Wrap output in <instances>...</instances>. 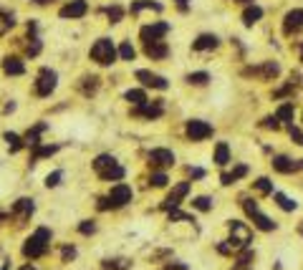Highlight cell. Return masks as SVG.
<instances>
[{"mask_svg": "<svg viewBox=\"0 0 303 270\" xmlns=\"http://www.w3.org/2000/svg\"><path fill=\"white\" fill-rule=\"evenodd\" d=\"M253 240V230L240 222V220H233L230 222V240H222L217 245V253L222 255H233V253H240L248 247V242Z\"/></svg>", "mask_w": 303, "mask_h": 270, "instance_id": "cell-1", "label": "cell"}, {"mask_svg": "<svg viewBox=\"0 0 303 270\" xmlns=\"http://www.w3.org/2000/svg\"><path fill=\"white\" fill-rule=\"evenodd\" d=\"M48 242H51V230L48 227H35V233L23 245V258H28V260L43 258L46 250H48Z\"/></svg>", "mask_w": 303, "mask_h": 270, "instance_id": "cell-2", "label": "cell"}, {"mask_svg": "<svg viewBox=\"0 0 303 270\" xmlns=\"http://www.w3.org/2000/svg\"><path fill=\"white\" fill-rule=\"evenodd\" d=\"M89 56H91V61H96L99 66H111V63H117L119 51H117V46L111 43V38H99V41L91 46Z\"/></svg>", "mask_w": 303, "mask_h": 270, "instance_id": "cell-3", "label": "cell"}, {"mask_svg": "<svg viewBox=\"0 0 303 270\" xmlns=\"http://www.w3.org/2000/svg\"><path fill=\"white\" fill-rule=\"evenodd\" d=\"M56 86H59V73L53 68H41L38 79H35V96L46 99V96H51L56 91Z\"/></svg>", "mask_w": 303, "mask_h": 270, "instance_id": "cell-4", "label": "cell"}, {"mask_svg": "<svg viewBox=\"0 0 303 270\" xmlns=\"http://www.w3.org/2000/svg\"><path fill=\"white\" fill-rule=\"evenodd\" d=\"M242 210L248 212V217L253 220V225H255L258 230H263V233L275 230V222H273L268 215H263V212L258 210V202H253V200H242Z\"/></svg>", "mask_w": 303, "mask_h": 270, "instance_id": "cell-5", "label": "cell"}, {"mask_svg": "<svg viewBox=\"0 0 303 270\" xmlns=\"http://www.w3.org/2000/svg\"><path fill=\"white\" fill-rule=\"evenodd\" d=\"M184 134H187L190 142H205V139L212 137V126L202 119H190L187 126H184Z\"/></svg>", "mask_w": 303, "mask_h": 270, "instance_id": "cell-6", "label": "cell"}, {"mask_svg": "<svg viewBox=\"0 0 303 270\" xmlns=\"http://www.w3.org/2000/svg\"><path fill=\"white\" fill-rule=\"evenodd\" d=\"M106 197H109V205H111V210H119V207H126V205L131 202L134 192H131V187H129V184L119 182V184H114V187H111V192H109Z\"/></svg>", "mask_w": 303, "mask_h": 270, "instance_id": "cell-7", "label": "cell"}, {"mask_svg": "<svg viewBox=\"0 0 303 270\" xmlns=\"http://www.w3.org/2000/svg\"><path fill=\"white\" fill-rule=\"evenodd\" d=\"M190 195V182H180V184H175L172 187V192L164 197V202H162V210H177L182 205V200Z\"/></svg>", "mask_w": 303, "mask_h": 270, "instance_id": "cell-8", "label": "cell"}, {"mask_svg": "<svg viewBox=\"0 0 303 270\" xmlns=\"http://www.w3.org/2000/svg\"><path fill=\"white\" fill-rule=\"evenodd\" d=\"M131 114L139 117V119H149L152 121V119H159V117L164 114V106H162V101H144V104L134 106Z\"/></svg>", "mask_w": 303, "mask_h": 270, "instance_id": "cell-9", "label": "cell"}, {"mask_svg": "<svg viewBox=\"0 0 303 270\" xmlns=\"http://www.w3.org/2000/svg\"><path fill=\"white\" fill-rule=\"evenodd\" d=\"M167 33H169V23H149V26H142L139 38L144 43H154V41H162Z\"/></svg>", "mask_w": 303, "mask_h": 270, "instance_id": "cell-10", "label": "cell"}, {"mask_svg": "<svg viewBox=\"0 0 303 270\" xmlns=\"http://www.w3.org/2000/svg\"><path fill=\"white\" fill-rule=\"evenodd\" d=\"M280 73V66L275 61H266L263 66H250L242 68V76H260V79H275Z\"/></svg>", "mask_w": 303, "mask_h": 270, "instance_id": "cell-11", "label": "cell"}, {"mask_svg": "<svg viewBox=\"0 0 303 270\" xmlns=\"http://www.w3.org/2000/svg\"><path fill=\"white\" fill-rule=\"evenodd\" d=\"M137 81H142V86H147V89H159L164 91L169 84H167V79L164 76H159V73H152V71H144V68H139L137 73Z\"/></svg>", "mask_w": 303, "mask_h": 270, "instance_id": "cell-12", "label": "cell"}, {"mask_svg": "<svg viewBox=\"0 0 303 270\" xmlns=\"http://www.w3.org/2000/svg\"><path fill=\"white\" fill-rule=\"evenodd\" d=\"M86 13H89V3H86V0H68L59 10L61 18H71V21H73V18H84Z\"/></svg>", "mask_w": 303, "mask_h": 270, "instance_id": "cell-13", "label": "cell"}, {"mask_svg": "<svg viewBox=\"0 0 303 270\" xmlns=\"http://www.w3.org/2000/svg\"><path fill=\"white\" fill-rule=\"evenodd\" d=\"M33 210H35V202H33L30 197H21V200H15V205H13L10 215H13L18 222H26V220H30Z\"/></svg>", "mask_w": 303, "mask_h": 270, "instance_id": "cell-14", "label": "cell"}, {"mask_svg": "<svg viewBox=\"0 0 303 270\" xmlns=\"http://www.w3.org/2000/svg\"><path fill=\"white\" fill-rule=\"evenodd\" d=\"M149 164H152V167H162V169L172 167V164H175V151H172V149H164V147H159V149H152L149 151Z\"/></svg>", "mask_w": 303, "mask_h": 270, "instance_id": "cell-15", "label": "cell"}, {"mask_svg": "<svg viewBox=\"0 0 303 270\" xmlns=\"http://www.w3.org/2000/svg\"><path fill=\"white\" fill-rule=\"evenodd\" d=\"M301 28H303V10L301 8L288 10L286 18H283V33H286V35H293V33H298Z\"/></svg>", "mask_w": 303, "mask_h": 270, "instance_id": "cell-16", "label": "cell"}, {"mask_svg": "<svg viewBox=\"0 0 303 270\" xmlns=\"http://www.w3.org/2000/svg\"><path fill=\"white\" fill-rule=\"evenodd\" d=\"M273 169L275 172H283V175H291V172H298L303 169V159H288V157H273Z\"/></svg>", "mask_w": 303, "mask_h": 270, "instance_id": "cell-17", "label": "cell"}, {"mask_svg": "<svg viewBox=\"0 0 303 270\" xmlns=\"http://www.w3.org/2000/svg\"><path fill=\"white\" fill-rule=\"evenodd\" d=\"M144 53H147V59H152V61H164L169 56V46H167L164 41L144 43Z\"/></svg>", "mask_w": 303, "mask_h": 270, "instance_id": "cell-18", "label": "cell"}, {"mask_svg": "<svg viewBox=\"0 0 303 270\" xmlns=\"http://www.w3.org/2000/svg\"><path fill=\"white\" fill-rule=\"evenodd\" d=\"M217 46H220V38H217L215 33H202V35H197V41L192 43L195 51H210V48H217Z\"/></svg>", "mask_w": 303, "mask_h": 270, "instance_id": "cell-19", "label": "cell"}, {"mask_svg": "<svg viewBox=\"0 0 303 270\" xmlns=\"http://www.w3.org/2000/svg\"><path fill=\"white\" fill-rule=\"evenodd\" d=\"M46 129H48V124H46V121H41V124H35L33 129H28V134L23 137V139H26V147L35 149V147L41 144V134H43Z\"/></svg>", "mask_w": 303, "mask_h": 270, "instance_id": "cell-20", "label": "cell"}, {"mask_svg": "<svg viewBox=\"0 0 303 270\" xmlns=\"http://www.w3.org/2000/svg\"><path fill=\"white\" fill-rule=\"evenodd\" d=\"M162 3H157V0H134L131 5H129V13L131 15H137V13H142V10H157V13H162Z\"/></svg>", "mask_w": 303, "mask_h": 270, "instance_id": "cell-21", "label": "cell"}, {"mask_svg": "<svg viewBox=\"0 0 303 270\" xmlns=\"http://www.w3.org/2000/svg\"><path fill=\"white\" fill-rule=\"evenodd\" d=\"M3 73H5V76H23V73H26V66H23V61L8 56V59L3 61Z\"/></svg>", "mask_w": 303, "mask_h": 270, "instance_id": "cell-22", "label": "cell"}, {"mask_svg": "<svg viewBox=\"0 0 303 270\" xmlns=\"http://www.w3.org/2000/svg\"><path fill=\"white\" fill-rule=\"evenodd\" d=\"M260 18H263V8H260V5H255V3H253V5H248V8L242 10V23H245L248 28H250V26H255Z\"/></svg>", "mask_w": 303, "mask_h": 270, "instance_id": "cell-23", "label": "cell"}, {"mask_svg": "<svg viewBox=\"0 0 303 270\" xmlns=\"http://www.w3.org/2000/svg\"><path fill=\"white\" fill-rule=\"evenodd\" d=\"M91 164H93V169H96V175H101V172H106V169H111V167H114V164H119V162H117V159H114L111 154H99V157H96V159H93Z\"/></svg>", "mask_w": 303, "mask_h": 270, "instance_id": "cell-24", "label": "cell"}, {"mask_svg": "<svg viewBox=\"0 0 303 270\" xmlns=\"http://www.w3.org/2000/svg\"><path fill=\"white\" fill-rule=\"evenodd\" d=\"M59 149H61L59 144H38V147L33 149V157H30L33 162H30V164H35L38 159H46V157H53V154H56Z\"/></svg>", "mask_w": 303, "mask_h": 270, "instance_id": "cell-25", "label": "cell"}, {"mask_svg": "<svg viewBox=\"0 0 303 270\" xmlns=\"http://www.w3.org/2000/svg\"><path fill=\"white\" fill-rule=\"evenodd\" d=\"M101 268L104 270H129L131 268V260H126V258H106V260H101Z\"/></svg>", "mask_w": 303, "mask_h": 270, "instance_id": "cell-26", "label": "cell"}, {"mask_svg": "<svg viewBox=\"0 0 303 270\" xmlns=\"http://www.w3.org/2000/svg\"><path fill=\"white\" fill-rule=\"evenodd\" d=\"M215 164H217V167L230 164V147H228L225 142H217V147H215Z\"/></svg>", "mask_w": 303, "mask_h": 270, "instance_id": "cell-27", "label": "cell"}, {"mask_svg": "<svg viewBox=\"0 0 303 270\" xmlns=\"http://www.w3.org/2000/svg\"><path fill=\"white\" fill-rule=\"evenodd\" d=\"M124 175H126V169L121 167V164H114L111 169H106V172H101L99 177L104 182H119V180H124Z\"/></svg>", "mask_w": 303, "mask_h": 270, "instance_id": "cell-28", "label": "cell"}, {"mask_svg": "<svg viewBox=\"0 0 303 270\" xmlns=\"http://www.w3.org/2000/svg\"><path fill=\"white\" fill-rule=\"evenodd\" d=\"M245 175H248V167H245V164H238V167H235L233 172H225V175H222L220 180H222V184H233V182L242 180Z\"/></svg>", "mask_w": 303, "mask_h": 270, "instance_id": "cell-29", "label": "cell"}, {"mask_svg": "<svg viewBox=\"0 0 303 270\" xmlns=\"http://www.w3.org/2000/svg\"><path fill=\"white\" fill-rule=\"evenodd\" d=\"M5 144H8V149L10 151H21L23 147H26V139H21L18 134H13V131H5Z\"/></svg>", "mask_w": 303, "mask_h": 270, "instance_id": "cell-30", "label": "cell"}, {"mask_svg": "<svg viewBox=\"0 0 303 270\" xmlns=\"http://www.w3.org/2000/svg\"><path fill=\"white\" fill-rule=\"evenodd\" d=\"M190 86H205L207 81H210V73L207 71H195V73H187V79H184Z\"/></svg>", "mask_w": 303, "mask_h": 270, "instance_id": "cell-31", "label": "cell"}, {"mask_svg": "<svg viewBox=\"0 0 303 270\" xmlns=\"http://www.w3.org/2000/svg\"><path fill=\"white\" fill-rule=\"evenodd\" d=\"M293 114H296V111H293V104H280L278 111H275V117H278L280 124H291V121H293Z\"/></svg>", "mask_w": 303, "mask_h": 270, "instance_id": "cell-32", "label": "cell"}, {"mask_svg": "<svg viewBox=\"0 0 303 270\" xmlns=\"http://www.w3.org/2000/svg\"><path fill=\"white\" fill-rule=\"evenodd\" d=\"M99 81H101L99 76H84V79H81V91H84L86 96L96 93V91H99Z\"/></svg>", "mask_w": 303, "mask_h": 270, "instance_id": "cell-33", "label": "cell"}, {"mask_svg": "<svg viewBox=\"0 0 303 270\" xmlns=\"http://www.w3.org/2000/svg\"><path fill=\"white\" fill-rule=\"evenodd\" d=\"M124 101H129V104H134V106H139V104H144L147 101V93L142 89H129L124 93Z\"/></svg>", "mask_w": 303, "mask_h": 270, "instance_id": "cell-34", "label": "cell"}, {"mask_svg": "<svg viewBox=\"0 0 303 270\" xmlns=\"http://www.w3.org/2000/svg\"><path fill=\"white\" fill-rule=\"evenodd\" d=\"M273 200L278 202V207H280V210H286V212H293V210H296V202H293L291 197H286L283 192H273Z\"/></svg>", "mask_w": 303, "mask_h": 270, "instance_id": "cell-35", "label": "cell"}, {"mask_svg": "<svg viewBox=\"0 0 303 270\" xmlns=\"http://www.w3.org/2000/svg\"><path fill=\"white\" fill-rule=\"evenodd\" d=\"M15 26V18H13V13H8V10H3L0 8V35H5L8 30Z\"/></svg>", "mask_w": 303, "mask_h": 270, "instance_id": "cell-36", "label": "cell"}, {"mask_svg": "<svg viewBox=\"0 0 303 270\" xmlns=\"http://www.w3.org/2000/svg\"><path fill=\"white\" fill-rule=\"evenodd\" d=\"M253 260H255V255L250 253V250H240V258H238V265L233 270H250L253 268Z\"/></svg>", "mask_w": 303, "mask_h": 270, "instance_id": "cell-37", "label": "cell"}, {"mask_svg": "<svg viewBox=\"0 0 303 270\" xmlns=\"http://www.w3.org/2000/svg\"><path fill=\"white\" fill-rule=\"evenodd\" d=\"M106 18H109L111 26L121 23V18H124V8H121V5H109V8H106Z\"/></svg>", "mask_w": 303, "mask_h": 270, "instance_id": "cell-38", "label": "cell"}, {"mask_svg": "<svg viewBox=\"0 0 303 270\" xmlns=\"http://www.w3.org/2000/svg\"><path fill=\"white\" fill-rule=\"evenodd\" d=\"M134 56H137L134 46H131L129 41H124V43L119 46V59H121V61H134Z\"/></svg>", "mask_w": 303, "mask_h": 270, "instance_id": "cell-39", "label": "cell"}, {"mask_svg": "<svg viewBox=\"0 0 303 270\" xmlns=\"http://www.w3.org/2000/svg\"><path fill=\"white\" fill-rule=\"evenodd\" d=\"M253 187L260 192V195H273V182L268 177H260V180L253 182Z\"/></svg>", "mask_w": 303, "mask_h": 270, "instance_id": "cell-40", "label": "cell"}, {"mask_svg": "<svg viewBox=\"0 0 303 270\" xmlns=\"http://www.w3.org/2000/svg\"><path fill=\"white\" fill-rule=\"evenodd\" d=\"M192 207L200 212H207V210H212V200L210 197H195L192 200Z\"/></svg>", "mask_w": 303, "mask_h": 270, "instance_id": "cell-41", "label": "cell"}, {"mask_svg": "<svg viewBox=\"0 0 303 270\" xmlns=\"http://www.w3.org/2000/svg\"><path fill=\"white\" fill-rule=\"evenodd\" d=\"M79 233H81V235H93V233H96V222H93V220H81V222H79Z\"/></svg>", "mask_w": 303, "mask_h": 270, "instance_id": "cell-42", "label": "cell"}, {"mask_svg": "<svg viewBox=\"0 0 303 270\" xmlns=\"http://www.w3.org/2000/svg\"><path fill=\"white\" fill-rule=\"evenodd\" d=\"M167 175H164V172H154V175H152L149 177V184L152 187H164V184H167Z\"/></svg>", "mask_w": 303, "mask_h": 270, "instance_id": "cell-43", "label": "cell"}, {"mask_svg": "<svg viewBox=\"0 0 303 270\" xmlns=\"http://www.w3.org/2000/svg\"><path fill=\"white\" fill-rule=\"evenodd\" d=\"M61 180H63V172H61V169H56V172H51V175L46 177V187H59Z\"/></svg>", "mask_w": 303, "mask_h": 270, "instance_id": "cell-44", "label": "cell"}, {"mask_svg": "<svg viewBox=\"0 0 303 270\" xmlns=\"http://www.w3.org/2000/svg\"><path fill=\"white\" fill-rule=\"evenodd\" d=\"M41 48H43V43H41V38H30V43H28V56H38L41 53Z\"/></svg>", "mask_w": 303, "mask_h": 270, "instance_id": "cell-45", "label": "cell"}, {"mask_svg": "<svg viewBox=\"0 0 303 270\" xmlns=\"http://www.w3.org/2000/svg\"><path fill=\"white\" fill-rule=\"evenodd\" d=\"M73 258H76V247H73V245H66V247L61 250V260L68 263V260H73Z\"/></svg>", "mask_w": 303, "mask_h": 270, "instance_id": "cell-46", "label": "cell"}, {"mask_svg": "<svg viewBox=\"0 0 303 270\" xmlns=\"http://www.w3.org/2000/svg\"><path fill=\"white\" fill-rule=\"evenodd\" d=\"M169 220L175 222V220H184V222H195V217L192 215H184V212L180 210H169Z\"/></svg>", "mask_w": 303, "mask_h": 270, "instance_id": "cell-47", "label": "cell"}, {"mask_svg": "<svg viewBox=\"0 0 303 270\" xmlns=\"http://www.w3.org/2000/svg\"><path fill=\"white\" fill-rule=\"evenodd\" d=\"M263 126H266V129H280V121H278V117H266V119H263Z\"/></svg>", "mask_w": 303, "mask_h": 270, "instance_id": "cell-48", "label": "cell"}, {"mask_svg": "<svg viewBox=\"0 0 303 270\" xmlns=\"http://www.w3.org/2000/svg\"><path fill=\"white\" fill-rule=\"evenodd\" d=\"M291 139H293L296 144H301L303 147V131L298 129V126H291Z\"/></svg>", "mask_w": 303, "mask_h": 270, "instance_id": "cell-49", "label": "cell"}, {"mask_svg": "<svg viewBox=\"0 0 303 270\" xmlns=\"http://www.w3.org/2000/svg\"><path fill=\"white\" fill-rule=\"evenodd\" d=\"M187 172H190V177H192V180H200V177H205V172H202V169H197V167H190Z\"/></svg>", "mask_w": 303, "mask_h": 270, "instance_id": "cell-50", "label": "cell"}, {"mask_svg": "<svg viewBox=\"0 0 303 270\" xmlns=\"http://www.w3.org/2000/svg\"><path fill=\"white\" fill-rule=\"evenodd\" d=\"M175 5L180 8V13H187V10H190V0H175Z\"/></svg>", "mask_w": 303, "mask_h": 270, "instance_id": "cell-51", "label": "cell"}, {"mask_svg": "<svg viewBox=\"0 0 303 270\" xmlns=\"http://www.w3.org/2000/svg\"><path fill=\"white\" fill-rule=\"evenodd\" d=\"M96 207H99V210H111V205H109V197H101Z\"/></svg>", "mask_w": 303, "mask_h": 270, "instance_id": "cell-52", "label": "cell"}, {"mask_svg": "<svg viewBox=\"0 0 303 270\" xmlns=\"http://www.w3.org/2000/svg\"><path fill=\"white\" fill-rule=\"evenodd\" d=\"M167 270H187V265H167Z\"/></svg>", "mask_w": 303, "mask_h": 270, "instance_id": "cell-53", "label": "cell"}, {"mask_svg": "<svg viewBox=\"0 0 303 270\" xmlns=\"http://www.w3.org/2000/svg\"><path fill=\"white\" fill-rule=\"evenodd\" d=\"M35 5H48V3H53V0H33Z\"/></svg>", "mask_w": 303, "mask_h": 270, "instance_id": "cell-54", "label": "cell"}, {"mask_svg": "<svg viewBox=\"0 0 303 270\" xmlns=\"http://www.w3.org/2000/svg\"><path fill=\"white\" fill-rule=\"evenodd\" d=\"M21 270H35V268H33V265H30V263H28V265H23V268H21Z\"/></svg>", "mask_w": 303, "mask_h": 270, "instance_id": "cell-55", "label": "cell"}, {"mask_svg": "<svg viewBox=\"0 0 303 270\" xmlns=\"http://www.w3.org/2000/svg\"><path fill=\"white\" fill-rule=\"evenodd\" d=\"M240 3H245V5H253V0H240Z\"/></svg>", "mask_w": 303, "mask_h": 270, "instance_id": "cell-56", "label": "cell"}, {"mask_svg": "<svg viewBox=\"0 0 303 270\" xmlns=\"http://www.w3.org/2000/svg\"><path fill=\"white\" fill-rule=\"evenodd\" d=\"M301 61H303V43H301Z\"/></svg>", "mask_w": 303, "mask_h": 270, "instance_id": "cell-57", "label": "cell"}, {"mask_svg": "<svg viewBox=\"0 0 303 270\" xmlns=\"http://www.w3.org/2000/svg\"><path fill=\"white\" fill-rule=\"evenodd\" d=\"M0 270H8V265H3V268H0Z\"/></svg>", "mask_w": 303, "mask_h": 270, "instance_id": "cell-58", "label": "cell"}, {"mask_svg": "<svg viewBox=\"0 0 303 270\" xmlns=\"http://www.w3.org/2000/svg\"><path fill=\"white\" fill-rule=\"evenodd\" d=\"M301 235H303V222H301Z\"/></svg>", "mask_w": 303, "mask_h": 270, "instance_id": "cell-59", "label": "cell"}]
</instances>
